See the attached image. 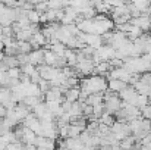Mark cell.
Listing matches in <instances>:
<instances>
[{
  "label": "cell",
  "mask_w": 151,
  "mask_h": 150,
  "mask_svg": "<svg viewBox=\"0 0 151 150\" xmlns=\"http://www.w3.org/2000/svg\"><path fill=\"white\" fill-rule=\"evenodd\" d=\"M79 88H81V91H84L87 94L103 93L104 90H107V80L103 75L84 77V78H79Z\"/></svg>",
  "instance_id": "6da1fadb"
},
{
  "label": "cell",
  "mask_w": 151,
  "mask_h": 150,
  "mask_svg": "<svg viewBox=\"0 0 151 150\" xmlns=\"http://www.w3.org/2000/svg\"><path fill=\"white\" fill-rule=\"evenodd\" d=\"M35 69L38 71L40 77L43 80H47V81H53L57 77V74L60 72V69H57L54 66H50V65H46V63H41V65L35 66Z\"/></svg>",
  "instance_id": "7a4b0ae2"
},
{
  "label": "cell",
  "mask_w": 151,
  "mask_h": 150,
  "mask_svg": "<svg viewBox=\"0 0 151 150\" xmlns=\"http://www.w3.org/2000/svg\"><path fill=\"white\" fill-rule=\"evenodd\" d=\"M129 78H131V74L122 66V68H114V69H110L109 74L106 75V80H120L123 83H129Z\"/></svg>",
  "instance_id": "3957f363"
},
{
  "label": "cell",
  "mask_w": 151,
  "mask_h": 150,
  "mask_svg": "<svg viewBox=\"0 0 151 150\" xmlns=\"http://www.w3.org/2000/svg\"><path fill=\"white\" fill-rule=\"evenodd\" d=\"M129 24L138 27L142 33H148L151 30V16L150 15H144V13H142V15L138 16V18H131Z\"/></svg>",
  "instance_id": "277c9868"
},
{
  "label": "cell",
  "mask_w": 151,
  "mask_h": 150,
  "mask_svg": "<svg viewBox=\"0 0 151 150\" xmlns=\"http://www.w3.org/2000/svg\"><path fill=\"white\" fill-rule=\"evenodd\" d=\"M0 103H1L6 109L15 107L16 101L13 99V93H12L10 88H7V87H0Z\"/></svg>",
  "instance_id": "5b68a950"
},
{
  "label": "cell",
  "mask_w": 151,
  "mask_h": 150,
  "mask_svg": "<svg viewBox=\"0 0 151 150\" xmlns=\"http://www.w3.org/2000/svg\"><path fill=\"white\" fill-rule=\"evenodd\" d=\"M119 109H122V100L119 99V96H113L110 99L104 100V110L110 115H114V112H117Z\"/></svg>",
  "instance_id": "8992f818"
},
{
  "label": "cell",
  "mask_w": 151,
  "mask_h": 150,
  "mask_svg": "<svg viewBox=\"0 0 151 150\" xmlns=\"http://www.w3.org/2000/svg\"><path fill=\"white\" fill-rule=\"evenodd\" d=\"M28 63L34 65V66H38L41 63H44V49H37L32 50L28 53Z\"/></svg>",
  "instance_id": "52a82bcc"
},
{
  "label": "cell",
  "mask_w": 151,
  "mask_h": 150,
  "mask_svg": "<svg viewBox=\"0 0 151 150\" xmlns=\"http://www.w3.org/2000/svg\"><path fill=\"white\" fill-rule=\"evenodd\" d=\"M13 112H15L16 119H18L19 122H22V121L31 113V109H29L27 104H24L22 101H18V103L15 104V107H13Z\"/></svg>",
  "instance_id": "ba28073f"
},
{
  "label": "cell",
  "mask_w": 151,
  "mask_h": 150,
  "mask_svg": "<svg viewBox=\"0 0 151 150\" xmlns=\"http://www.w3.org/2000/svg\"><path fill=\"white\" fill-rule=\"evenodd\" d=\"M62 101L63 100V94L60 91L59 87H51L47 93H44V101Z\"/></svg>",
  "instance_id": "9c48e42d"
},
{
  "label": "cell",
  "mask_w": 151,
  "mask_h": 150,
  "mask_svg": "<svg viewBox=\"0 0 151 150\" xmlns=\"http://www.w3.org/2000/svg\"><path fill=\"white\" fill-rule=\"evenodd\" d=\"M81 96V88L79 87H72V88H68L65 93H63V99L69 103H73V101H78Z\"/></svg>",
  "instance_id": "30bf717a"
},
{
  "label": "cell",
  "mask_w": 151,
  "mask_h": 150,
  "mask_svg": "<svg viewBox=\"0 0 151 150\" xmlns=\"http://www.w3.org/2000/svg\"><path fill=\"white\" fill-rule=\"evenodd\" d=\"M99 51V54H100V59L101 60H110V59H113L114 57V54H116V50L113 49L111 46H101L100 49H97Z\"/></svg>",
  "instance_id": "8fae6325"
},
{
  "label": "cell",
  "mask_w": 151,
  "mask_h": 150,
  "mask_svg": "<svg viewBox=\"0 0 151 150\" xmlns=\"http://www.w3.org/2000/svg\"><path fill=\"white\" fill-rule=\"evenodd\" d=\"M126 83H123V81H120V80H109L107 81V88L109 90H111L113 93H120L122 90H125L126 88Z\"/></svg>",
  "instance_id": "7c38bea8"
},
{
  "label": "cell",
  "mask_w": 151,
  "mask_h": 150,
  "mask_svg": "<svg viewBox=\"0 0 151 150\" xmlns=\"http://www.w3.org/2000/svg\"><path fill=\"white\" fill-rule=\"evenodd\" d=\"M65 59H66V63H68V66H72V68H75V65H76V62H78V53H76V50H72V49H66L65 50Z\"/></svg>",
  "instance_id": "4fadbf2b"
},
{
  "label": "cell",
  "mask_w": 151,
  "mask_h": 150,
  "mask_svg": "<svg viewBox=\"0 0 151 150\" xmlns=\"http://www.w3.org/2000/svg\"><path fill=\"white\" fill-rule=\"evenodd\" d=\"M43 49L51 50L56 56H63L65 54V50H66V46L63 43H60V41H56L53 44H46V47H43Z\"/></svg>",
  "instance_id": "5bb4252c"
},
{
  "label": "cell",
  "mask_w": 151,
  "mask_h": 150,
  "mask_svg": "<svg viewBox=\"0 0 151 150\" xmlns=\"http://www.w3.org/2000/svg\"><path fill=\"white\" fill-rule=\"evenodd\" d=\"M135 137L131 134V136H126L123 140H120L119 141V146H120V149L122 150H134L135 147Z\"/></svg>",
  "instance_id": "9a60e30c"
},
{
  "label": "cell",
  "mask_w": 151,
  "mask_h": 150,
  "mask_svg": "<svg viewBox=\"0 0 151 150\" xmlns=\"http://www.w3.org/2000/svg\"><path fill=\"white\" fill-rule=\"evenodd\" d=\"M35 138H37V134H35L32 130H29V128L24 127L22 143H24V144H34V143H35Z\"/></svg>",
  "instance_id": "2e32d148"
},
{
  "label": "cell",
  "mask_w": 151,
  "mask_h": 150,
  "mask_svg": "<svg viewBox=\"0 0 151 150\" xmlns=\"http://www.w3.org/2000/svg\"><path fill=\"white\" fill-rule=\"evenodd\" d=\"M109 71H110L109 62L101 60L100 63H97V65L94 66V74H93V75H103V77H106V75L109 74Z\"/></svg>",
  "instance_id": "e0dca14e"
},
{
  "label": "cell",
  "mask_w": 151,
  "mask_h": 150,
  "mask_svg": "<svg viewBox=\"0 0 151 150\" xmlns=\"http://www.w3.org/2000/svg\"><path fill=\"white\" fill-rule=\"evenodd\" d=\"M84 103H87V104H90V106L100 104V103H104V96H103V93H93V94H88V97L85 99Z\"/></svg>",
  "instance_id": "ac0fdd59"
},
{
  "label": "cell",
  "mask_w": 151,
  "mask_h": 150,
  "mask_svg": "<svg viewBox=\"0 0 151 150\" xmlns=\"http://www.w3.org/2000/svg\"><path fill=\"white\" fill-rule=\"evenodd\" d=\"M31 112H32V113H34V115H35L38 119H41V118H43V116L49 112L46 101H40L37 106H34V107H32V110H31Z\"/></svg>",
  "instance_id": "d6986e66"
},
{
  "label": "cell",
  "mask_w": 151,
  "mask_h": 150,
  "mask_svg": "<svg viewBox=\"0 0 151 150\" xmlns=\"http://www.w3.org/2000/svg\"><path fill=\"white\" fill-rule=\"evenodd\" d=\"M82 107H84V101H73L70 104V109H69V115L70 116H81L82 115Z\"/></svg>",
  "instance_id": "ffe728a7"
},
{
  "label": "cell",
  "mask_w": 151,
  "mask_h": 150,
  "mask_svg": "<svg viewBox=\"0 0 151 150\" xmlns=\"http://www.w3.org/2000/svg\"><path fill=\"white\" fill-rule=\"evenodd\" d=\"M32 37V33L29 30V27L27 30H21L19 33L15 34V40L16 41H29V38Z\"/></svg>",
  "instance_id": "44dd1931"
},
{
  "label": "cell",
  "mask_w": 151,
  "mask_h": 150,
  "mask_svg": "<svg viewBox=\"0 0 151 150\" xmlns=\"http://www.w3.org/2000/svg\"><path fill=\"white\" fill-rule=\"evenodd\" d=\"M21 101H22L24 104H27V106L32 110V107H34V106H37L40 101H44V100L40 99V97H34V96H25V97L21 100Z\"/></svg>",
  "instance_id": "7402d4cb"
},
{
  "label": "cell",
  "mask_w": 151,
  "mask_h": 150,
  "mask_svg": "<svg viewBox=\"0 0 151 150\" xmlns=\"http://www.w3.org/2000/svg\"><path fill=\"white\" fill-rule=\"evenodd\" d=\"M129 1H131V3H132V4L141 12V13H144V12L147 10V7L151 6V3L148 1V0H129Z\"/></svg>",
  "instance_id": "603a6c76"
},
{
  "label": "cell",
  "mask_w": 151,
  "mask_h": 150,
  "mask_svg": "<svg viewBox=\"0 0 151 150\" xmlns=\"http://www.w3.org/2000/svg\"><path fill=\"white\" fill-rule=\"evenodd\" d=\"M16 47H18V51L19 54H28L29 51H32V47L29 44V41H16Z\"/></svg>",
  "instance_id": "cb8c5ba5"
},
{
  "label": "cell",
  "mask_w": 151,
  "mask_h": 150,
  "mask_svg": "<svg viewBox=\"0 0 151 150\" xmlns=\"http://www.w3.org/2000/svg\"><path fill=\"white\" fill-rule=\"evenodd\" d=\"M114 121H116V119H114V116H113V115H110V113H107V112H104V113L100 116V119H99V122L104 124V125H107V127H111Z\"/></svg>",
  "instance_id": "d4e9b609"
},
{
  "label": "cell",
  "mask_w": 151,
  "mask_h": 150,
  "mask_svg": "<svg viewBox=\"0 0 151 150\" xmlns=\"http://www.w3.org/2000/svg\"><path fill=\"white\" fill-rule=\"evenodd\" d=\"M104 103H100V104H96L93 106V116L90 119H100V116L104 113Z\"/></svg>",
  "instance_id": "484cf974"
},
{
  "label": "cell",
  "mask_w": 151,
  "mask_h": 150,
  "mask_svg": "<svg viewBox=\"0 0 151 150\" xmlns=\"http://www.w3.org/2000/svg\"><path fill=\"white\" fill-rule=\"evenodd\" d=\"M56 54L51 51V50L49 49H44V63L46 65H50V66H53L54 65V60H56Z\"/></svg>",
  "instance_id": "4316f807"
},
{
  "label": "cell",
  "mask_w": 151,
  "mask_h": 150,
  "mask_svg": "<svg viewBox=\"0 0 151 150\" xmlns=\"http://www.w3.org/2000/svg\"><path fill=\"white\" fill-rule=\"evenodd\" d=\"M40 15H41V13H38L35 9L27 12V18H28V21H29L31 24H40Z\"/></svg>",
  "instance_id": "83f0119b"
},
{
  "label": "cell",
  "mask_w": 151,
  "mask_h": 150,
  "mask_svg": "<svg viewBox=\"0 0 151 150\" xmlns=\"http://www.w3.org/2000/svg\"><path fill=\"white\" fill-rule=\"evenodd\" d=\"M15 141V136H13V131H7L4 133L3 136H0V144H9V143H13Z\"/></svg>",
  "instance_id": "f1b7e54d"
},
{
  "label": "cell",
  "mask_w": 151,
  "mask_h": 150,
  "mask_svg": "<svg viewBox=\"0 0 151 150\" xmlns=\"http://www.w3.org/2000/svg\"><path fill=\"white\" fill-rule=\"evenodd\" d=\"M4 63H6V66H7V69L9 68H15V66H19V62H18V59L15 57V56H3V59H1Z\"/></svg>",
  "instance_id": "f546056e"
},
{
  "label": "cell",
  "mask_w": 151,
  "mask_h": 150,
  "mask_svg": "<svg viewBox=\"0 0 151 150\" xmlns=\"http://www.w3.org/2000/svg\"><path fill=\"white\" fill-rule=\"evenodd\" d=\"M21 68L19 66H15V68H9L7 71H6V75L9 77V78H13V80H19V77H21Z\"/></svg>",
  "instance_id": "4dcf8cb0"
},
{
  "label": "cell",
  "mask_w": 151,
  "mask_h": 150,
  "mask_svg": "<svg viewBox=\"0 0 151 150\" xmlns=\"http://www.w3.org/2000/svg\"><path fill=\"white\" fill-rule=\"evenodd\" d=\"M44 16H46V19H47V24H49V22H56V21H57V10L47 9V10L44 12Z\"/></svg>",
  "instance_id": "1f68e13d"
},
{
  "label": "cell",
  "mask_w": 151,
  "mask_h": 150,
  "mask_svg": "<svg viewBox=\"0 0 151 150\" xmlns=\"http://www.w3.org/2000/svg\"><path fill=\"white\" fill-rule=\"evenodd\" d=\"M19 68H21V72H22V74H25V75H28V77H29V75H32V74L37 71V69H35V66H34V65H31V63H25V65H22V66H19Z\"/></svg>",
  "instance_id": "d6a6232c"
},
{
  "label": "cell",
  "mask_w": 151,
  "mask_h": 150,
  "mask_svg": "<svg viewBox=\"0 0 151 150\" xmlns=\"http://www.w3.org/2000/svg\"><path fill=\"white\" fill-rule=\"evenodd\" d=\"M82 131H84L82 128H79V127H76V125H70V124H69V137H70V138H78V137H79V134H81Z\"/></svg>",
  "instance_id": "836d02e7"
},
{
  "label": "cell",
  "mask_w": 151,
  "mask_h": 150,
  "mask_svg": "<svg viewBox=\"0 0 151 150\" xmlns=\"http://www.w3.org/2000/svg\"><path fill=\"white\" fill-rule=\"evenodd\" d=\"M38 87H40L41 93L44 94V93H47V91L51 88V83L50 81H47V80H43V78H41V80L38 81Z\"/></svg>",
  "instance_id": "e575fe53"
},
{
  "label": "cell",
  "mask_w": 151,
  "mask_h": 150,
  "mask_svg": "<svg viewBox=\"0 0 151 150\" xmlns=\"http://www.w3.org/2000/svg\"><path fill=\"white\" fill-rule=\"evenodd\" d=\"M139 112H141V116H142L144 119H150L151 121V103L145 104L144 107H141Z\"/></svg>",
  "instance_id": "d590c367"
},
{
  "label": "cell",
  "mask_w": 151,
  "mask_h": 150,
  "mask_svg": "<svg viewBox=\"0 0 151 150\" xmlns=\"http://www.w3.org/2000/svg\"><path fill=\"white\" fill-rule=\"evenodd\" d=\"M53 66H54V68H57V69H63L65 66H68L65 56H57V57H56V60H54V65H53Z\"/></svg>",
  "instance_id": "8d00e7d4"
},
{
  "label": "cell",
  "mask_w": 151,
  "mask_h": 150,
  "mask_svg": "<svg viewBox=\"0 0 151 150\" xmlns=\"http://www.w3.org/2000/svg\"><path fill=\"white\" fill-rule=\"evenodd\" d=\"M139 81L147 84L148 87H151V72H142L139 74Z\"/></svg>",
  "instance_id": "74e56055"
},
{
  "label": "cell",
  "mask_w": 151,
  "mask_h": 150,
  "mask_svg": "<svg viewBox=\"0 0 151 150\" xmlns=\"http://www.w3.org/2000/svg\"><path fill=\"white\" fill-rule=\"evenodd\" d=\"M145 104H148V97L144 96V94H138V99H137V107L141 109V107H144Z\"/></svg>",
  "instance_id": "f35d334b"
},
{
  "label": "cell",
  "mask_w": 151,
  "mask_h": 150,
  "mask_svg": "<svg viewBox=\"0 0 151 150\" xmlns=\"http://www.w3.org/2000/svg\"><path fill=\"white\" fill-rule=\"evenodd\" d=\"M22 146H24V143H21V141H13V143L6 144L4 150H22Z\"/></svg>",
  "instance_id": "ab89813d"
},
{
  "label": "cell",
  "mask_w": 151,
  "mask_h": 150,
  "mask_svg": "<svg viewBox=\"0 0 151 150\" xmlns=\"http://www.w3.org/2000/svg\"><path fill=\"white\" fill-rule=\"evenodd\" d=\"M34 9H35L38 13H44V12L49 9V6H47V1H41V3H37V4H34Z\"/></svg>",
  "instance_id": "60d3db41"
},
{
  "label": "cell",
  "mask_w": 151,
  "mask_h": 150,
  "mask_svg": "<svg viewBox=\"0 0 151 150\" xmlns=\"http://www.w3.org/2000/svg\"><path fill=\"white\" fill-rule=\"evenodd\" d=\"M1 36L3 37H12V38H15V34H13L10 25L9 27H1Z\"/></svg>",
  "instance_id": "b9f144b4"
},
{
  "label": "cell",
  "mask_w": 151,
  "mask_h": 150,
  "mask_svg": "<svg viewBox=\"0 0 151 150\" xmlns=\"http://www.w3.org/2000/svg\"><path fill=\"white\" fill-rule=\"evenodd\" d=\"M16 59H18V62H19V66L28 63V54H22V53H21V54L16 56Z\"/></svg>",
  "instance_id": "7bdbcfd3"
},
{
  "label": "cell",
  "mask_w": 151,
  "mask_h": 150,
  "mask_svg": "<svg viewBox=\"0 0 151 150\" xmlns=\"http://www.w3.org/2000/svg\"><path fill=\"white\" fill-rule=\"evenodd\" d=\"M29 78H31V83H34V84H38V81L41 80V77H40L38 71H35L32 75H29Z\"/></svg>",
  "instance_id": "ee69618b"
},
{
  "label": "cell",
  "mask_w": 151,
  "mask_h": 150,
  "mask_svg": "<svg viewBox=\"0 0 151 150\" xmlns=\"http://www.w3.org/2000/svg\"><path fill=\"white\" fill-rule=\"evenodd\" d=\"M22 150H37V146H34V144H24Z\"/></svg>",
  "instance_id": "f6af8a7d"
},
{
  "label": "cell",
  "mask_w": 151,
  "mask_h": 150,
  "mask_svg": "<svg viewBox=\"0 0 151 150\" xmlns=\"http://www.w3.org/2000/svg\"><path fill=\"white\" fill-rule=\"evenodd\" d=\"M6 112H7V109L0 103V118H4V116H6Z\"/></svg>",
  "instance_id": "bcb514c9"
},
{
  "label": "cell",
  "mask_w": 151,
  "mask_h": 150,
  "mask_svg": "<svg viewBox=\"0 0 151 150\" xmlns=\"http://www.w3.org/2000/svg\"><path fill=\"white\" fill-rule=\"evenodd\" d=\"M4 50V44H3V41L0 40V51H3Z\"/></svg>",
  "instance_id": "7dc6e473"
},
{
  "label": "cell",
  "mask_w": 151,
  "mask_h": 150,
  "mask_svg": "<svg viewBox=\"0 0 151 150\" xmlns=\"http://www.w3.org/2000/svg\"><path fill=\"white\" fill-rule=\"evenodd\" d=\"M57 150H69L68 147H63V149H57Z\"/></svg>",
  "instance_id": "c3c4849f"
},
{
  "label": "cell",
  "mask_w": 151,
  "mask_h": 150,
  "mask_svg": "<svg viewBox=\"0 0 151 150\" xmlns=\"http://www.w3.org/2000/svg\"><path fill=\"white\" fill-rule=\"evenodd\" d=\"M99 150H110L109 147H104V149H99Z\"/></svg>",
  "instance_id": "681fc988"
}]
</instances>
